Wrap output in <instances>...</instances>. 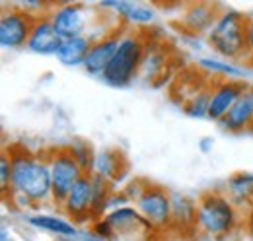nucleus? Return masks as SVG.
<instances>
[{"mask_svg": "<svg viewBox=\"0 0 253 241\" xmlns=\"http://www.w3.org/2000/svg\"><path fill=\"white\" fill-rule=\"evenodd\" d=\"M12 161V181L8 199L20 210H33L53 204V181L47 158L28 150H8Z\"/></svg>", "mask_w": 253, "mask_h": 241, "instance_id": "obj_1", "label": "nucleus"}, {"mask_svg": "<svg viewBox=\"0 0 253 241\" xmlns=\"http://www.w3.org/2000/svg\"><path fill=\"white\" fill-rule=\"evenodd\" d=\"M248 16L236 8L218 12L214 26L207 33V43L218 59L238 62L248 60Z\"/></svg>", "mask_w": 253, "mask_h": 241, "instance_id": "obj_2", "label": "nucleus"}, {"mask_svg": "<svg viewBox=\"0 0 253 241\" xmlns=\"http://www.w3.org/2000/svg\"><path fill=\"white\" fill-rule=\"evenodd\" d=\"M240 212L242 210L224 193L209 191L197 201L195 230L209 238L224 240L236 232L240 224Z\"/></svg>", "mask_w": 253, "mask_h": 241, "instance_id": "obj_3", "label": "nucleus"}, {"mask_svg": "<svg viewBox=\"0 0 253 241\" xmlns=\"http://www.w3.org/2000/svg\"><path fill=\"white\" fill-rule=\"evenodd\" d=\"M146 45L148 43L140 31H123L119 47L101 80L111 88H128L140 74Z\"/></svg>", "mask_w": 253, "mask_h": 241, "instance_id": "obj_4", "label": "nucleus"}, {"mask_svg": "<svg viewBox=\"0 0 253 241\" xmlns=\"http://www.w3.org/2000/svg\"><path fill=\"white\" fill-rule=\"evenodd\" d=\"M49 169H51V181H53V204L61 208L64 199L72 191V187L82 179L86 173L78 165V161L72 158L70 150L64 148H55L47 156Z\"/></svg>", "mask_w": 253, "mask_h": 241, "instance_id": "obj_5", "label": "nucleus"}, {"mask_svg": "<svg viewBox=\"0 0 253 241\" xmlns=\"http://www.w3.org/2000/svg\"><path fill=\"white\" fill-rule=\"evenodd\" d=\"M49 22L61 39H74L88 35V28L92 24V12L86 4L80 2H59L51 6Z\"/></svg>", "mask_w": 253, "mask_h": 241, "instance_id": "obj_6", "label": "nucleus"}, {"mask_svg": "<svg viewBox=\"0 0 253 241\" xmlns=\"http://www.w3.org/2000/svg\"><path fill=\"white\" fill-rule=\"evenodd\" d=\"M134 208L154 230H166L173 226L171 193L160 185L148 183L144 193L134 201Z\"/></svg>", "mask_w": 253, "mask_h": 241, "instance_id": "obj_7", "label": "nucleus"}, {"mask_svg": "<svg viewBox=\"0 0 253 241\" xmlns=\"http://www.w3.org/2000/svg\"><path fill=\"white\" fill-rule=\"evenodd\" d=\"M33 22L35 20L20 12L16 6L4 4V12L0 16V47L4 51L26 49L33 30Z\"/></svg>", "mask_w": 253, "mask_h": 241, "instance_id": "obj_8", "label": "nucleus"}, {"mask_svg": "<svg viewBox=\"0 0 253 241\" xmlns=\"http://www.w3.org/2000/svg\"><path fill=\"white\" fill-rule=\"evenodd\" d=\"M61 212L68 216L78 228H86L94 224V177L84 175L78 181L68 197L64 199Z\"/></svg>", "mask_w": 253, "mask_h": 241, "instance_id": "obj_9", "label": "nucleus"}, {"mask_svg": "<svg viewBox=\"0 0 253 241\" xmlns=\"http://www.w3.org/2000/svg\"><path fill=\"white\" fill-rule=\"evenodd\" d=\"M105 224L111 228L115 238H134L138 234H152L156 232L140 214L134 208V204H126V206H119L113 208L103 216Z\"/></svg>", "mask_w": 253, "mask_h": 241, "instance_id": "obj_10", "label": "nucleus"}, {"mask_svg": "<svg viewBox=\"0 0 253 241\" xmlns=\"http://www.w3.org/2000/svg\"><path fill=\"white\" fill-rule=\"evenodd\" d=\"M99 10H111V14L119 20H123L128 26L144 28L154 24L158 12L156 4H144V2H128V0H105L95 4Z\"/></svg>", "mask_w": 253, "mask_h": 241, "instance_id": "obj_11", "label": "nucleus"}, {"mask_svg": "<svg viewBox=\"0 0 253 241\" xmlns=\"http://www.w3.org/2000/svg\"><path fill=\"white\" fill-rule=\"evenodd\" d=\"M248 84L242 80H218L211 86V103H209V119L220 122L230 109L238 103Z\"/></svg>", "mask_w": 253, "mask_h": 241, "instance_id": "obj_12", "label": "nucleus"}, {"mask_svg": "<svg viewBox=\"0 0 253 241\" xmlns=\"http://www.w3.org/2000/svg\"><path fill=\"white\" fill-rule=\"evenodd\" d=\"M121 35L123 30H111L105 35H99L95 37L94 43H92V49L86 57L84 62V70L88 72V76H94V78H101L103 72L107 70L109 62L113 59L117 47H119V41H121Z\"/></svg>", "mask_w": 253, "mask_h": 241, "instance_id": "obj_13", "label": "nucleus"}, {"mask_svg": "<svg viewBox=\"0 0 253 241\" xmlns=\"http://www.w3.org/2000/svg\"><path fill=\"white\" fill-rule=\"evenodd\" d=\"M26 222L35 232L55 236L57 240H72L80 230L63 212H30Z\"/></svg>", "mask_w": 253, "mask_h": 241, "instance_id": "obj_14", "label": "nucleus"}, {"mask_svg": "<svg viewBox=\"0 0 253 241\" xmlns=\"http://www.w3.org/2000/svg\"><path fill=\"white\" fill-rule=\"evenodd\" d=\"M218 124L222 130L230 134L253 132V86L248 84L246 91L238 99V103L230 109V113Z\"/></svg>", "mask_w": 253, "mask_h": 241, "instance_id": "obj_15", "label": "nucleus"}, {"mask_svg": "<svg viewBox=\"0 0 253 241\" xmlns=\"http://www.w3.org/2000/svg\"><path fill=\"white\" fill-rule=\"evenodd\" d=\"M126 173H128V161L121 150L105 148V150L95 152L92 175L99 177V179H105L113 187L117 181L125 179Z\"/></svg>", "mask_w": 253, "mask_h": 241, "instance_id": "obj_16", "label": "nucleus"}, {"mask_svg": "<svg viewBox=\"0 0 253 241\" xmlns=\"http://www.w3.org/2000/svg\"><path fill=\"white\" fill-rule=\"evenodd\" d=\"M61 45H63V39L57 35L49 18H41V20L33 22L32 35L26 45V49L30 53L37 55V57H55L59 53Z\"/></svg>", "mask_w": 253, "mask_h": 241, "instance_id": "obj_17", "label": "nucleus"}, {"mask_svg": "<svg viewBox=\"0 0 253 241\" xmlns=\"http://www.w3.org/2000/svg\"><path fill=\"white\" fill-rule=\"evenodd\" d=\"M218 18V10L214 4H207V2H199V4H189L187 10L183 12V18L179 20V24L183 26V30L193 35H205L211 31Z\"/></svg>", "mask_w": 253, "mask_h": 241, "instance_id": "obj_18", "label": "nucleus"}, {"mask_svg": "<svg viewBox=\"0 0 253 241\" xmlns=\"http://www.w3.org/2000/svg\"><path fill=\"white\" fill-rule=\"evenodd\" d=\"M224 195L242 210L253 208V173L252 171H238L230 175L226 181Z\"/></svg>", "mask_w": 253, "mask_h": 241, "instance_id": "obj_19", "label": "nucleus"}, {"mask_svg": "<svg viewBox=\"0 0 253 241\" xmlns=\"http://www.w3.org/2000/svg\"><path fill=\"white\" fill-rule=\"evenodd\" d=\"M92 43H94V39L90 35L64 39L59 53L55 55V59L59 60V64H63L66 68H84V62H86V57L92 49Z\"/></svg>", "mask_w": 253, "mask_h": 241, "instance_id": "obj_20", "label": "nucleus"}, {"mask_svg": "<svg viewBox=\"0 0 253 241\" xmlns=\"http://www.w3.org/2000/svg\"><path fill=\"white\" fill-rule=\"evenodd\" d=\"M197 66L207 74L220 76V80H240L244 76V72H246L242 64L218 59V57H199Z\"/></svg>", "mask_w": 253, "mask_h": 241, "instance_id": "obj_21", "label": "nucleus"}, {"mask_svg": "<svg viewBox=\"0 0 253 241\" xmlns=\"http://www.w3.org/2000/svg\"><path fill=\"white\" fill-rule=\"evenodd\" d=\"M166 66H168L166 49L160 47L158 43L146 45V53H144V60H142L138 78H142V80H146V82H154L156 78H162V76H164V68H166Z\"/></svg>", "mask_w": 253, "mask_h": 241, "instance_id": "obj_22", "label": "nucleus"}, {"mask_svg": "<svg viewBox=\"0 0 253 241\" xmlns=\"http://www.w3.org/2000/svg\"><path fill=\"white\" fill-rule=\"evenodd\" d=\"M171 206H173V226L181 230L195 228L197 201H193L185 195H171Z\"/></svg>", "mask_w": 253, "mask_h": 241, "instance_id": "obj_23", "label": "nucleus"}, {"mask_svg": "<svg viewBox=\"0 0 253 241\" xmlns=\"http://www.w3.org/2000/svg\"><path fill=\"white\" fill-rule=\"evenodd\" d=\"M209 103H211V88H199L181 103V109L191 119H209Z\"/></svg>", "mask_w": 253, "mask_h": 241, "instance_id": "obj_24", "label": "nucleus"}, {"mask_svg": "<svg viewBox=\"0 0 253 241\" xmlns=\"http://www.w3.org/2000/svg\"><path fill=\"white\" fill-rule=\"evenodd\" d=\"M66 148L70 150L72 158L78 161V165L84 169V173H86V175H92L95 150L90 146V142H86V140H82V138H76V140H72Z\"/></svg>", "mask_w": 253, "mask_h": 241, "instance_id": "obj_25", "label": "nucleus"}, {"mask_svg": "<svg viewBox=\"0 0 253 241\" xmlns=\"http://www.w3.org/2000/svg\"><path fill=\"white\" fill-rule=\"evenodd\" d=\"M12 6H16L20 12L28 14L32 20H41L47 18L51 12V2H41V0H20V2H12Z\"/></svg>", "mask_w": 253, "mask_h": 241, "instance_id": "obj_26", "label": "nucleus"}, {"mask_svg": "<svg viewBox=\"0 0 253 241\" xmlns=\"http://www.w3.org/2000/svg\"><path fill=\"white\" fill-rule=\"evenodd\" d=\"M10 181H12V161H10L8 154H2V158H0V191H2V197L8 195Z\"/></svg>", "mask_w": 253, "mask_h": 241, "instance_id": "obj_27", "label": "nucleus"}, {"mask_svg": "<svg viewBox=\"0 0 253 241\" xmlns=\"http://www.w3.org/2000/svg\"><path fill=\"white\" fill-rule=\"evenodd\" d=\"M246 39H248V60H253V16H248Z\"/></svg>", "mask_w": 253, "mask_h": 241, "instance_id": "obj_28", "label": "nucleus"}, {"mask_svg": "<svg viewBox=\"0 0 253 241\" xmlns=\"http://www.w3.org/2000/svg\"><path fill=\"white\" fill-rule=\"evenodd\" d=\"M197 148H199L201 154H211L212 148H214V138H211V136H203V138L199 140Z\"/></svg>", "mask_w": 253, "mask_h": 241, "instance_id": "obj_29", "label": "nucleus"}]
</instances>
